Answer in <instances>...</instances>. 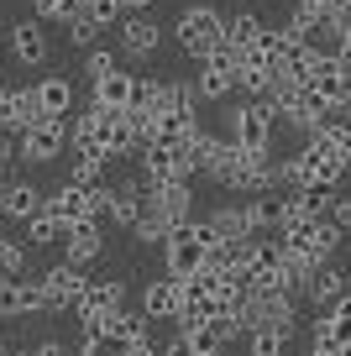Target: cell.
<instances>
[{"label":"cell","instance_id":"6da1fadb","mask_svg":"<svg viewBox=\"0 0 351 356\" xmlns=\"http://www.w3.org/2000/svg\"><path fill=\"white\" fill-rule=\"evenodd\" d=\"M273 131H278V105L267 95H252L236 111H226V136L252 157H273Z\"/></svg>","mask_w":351,"mask_h":356},{"label":"cell","instance_id":"7a4b0ae2","mask_svg":"<svg viewBox=\"0 0 351 356\" xmlns=\"http://www.w3.org/2000/svg\"><path fill=\"white\" fill-rule=\"evenodd\" d=\"M220 37H226V11H215V6H205V0H194V6H184V11L173 16V42L184 47L194 63L215 53Z\"/></svg>","mask_w":351,"mask_h":356},{"label":"cell","instance_id":"3957f363","mask_svg":"<svg viewBox=\"0 0 351 356\" xmlns=\"http://www.w3.org/2000/svg\"><path fill=\"white\" fill-rule=\"evenodd\" d=\"M116 309H126V283H121V278H89L84 299L74 304V314H79V325H84V335L110 330Z\"/></svg>","mask_w":351,"mask_h":356},{"label":"cell","instance_id":"277c9868","mask_svg":"<svg viewBox=\"0 0 351 356\" xmlns=\"http://www.w3.org/2000/svg\"><path fill=\"white\" fill-rule=\"evenodd\" d=\"M189 84H194L199 105H220V100H231V89H236V53L220 42L210 58H199V68H194V79H189Z\"/></svg>","mask_w":351,"mask_h":356},{"label":"cell","instance_id":"5b68a950","mask_svg":"<svg viewBox=\"0 0 351 356\" xmlns=\"http://www.w3.org/2000/svg\"><path fill=\"white\" fill-rule=\"evenodd\" d=\"M299 168H304V184H330V189H341L351 173V157L336 152L330 142H320V136H304L299 142Z\"/></svg>","mask_w":351,"mask_h":356},{"label":"cell","instance_id":"8992f818","mask_svg":"<svg viewBox=\"0 0 351 356\" xmlns=\"http://www.w3.org/2000/svg\"><path fill=\"white\" fill-rule=\"evenodd\" d=\"M16 147H22V163H32V168L58 163V157L68 152V121H53V115H42V121H32L22 136H16Z\"/></svg>","mask_w":351,"mask_h":356},{"label":"cell","instance_id":"52a82bcc","mask_svg":"<svg viewBox=\"0 0 351 356\" xmlns=\"http://www.w3.org/2000/svg\"><path fill=\"white\" fill-rule=\"evenodd\" d=\"M205 257H210V246L199 241V225L194 220H184L173 236L163 241V267H168V278H189V273H199L205 267Z\"/></svg>","mask_w":351,"mask_h":356},{"label":"cell","instance_id":"ba28073f","mask_svg":"<svg viewBox=\"0 0 351 356\" xmlns=\"http://www.w3.org/2000/svg\"><path fill=\"white\" fill-rule=\"evenodd\" d=\"M304 79L336 105V111H351V68L341 63L336 53H309V74Z\"/></svg>","mask_w":351,"mask_h":356},{"label":"cell","instance_id":"9c48e42d","mask_svg":"<svg viewBox=\"0 0 351 356\" xmlns=\"http://www.w3.org/2000/svg\"><path fill=\"white\" fill-rule=\"evenodd\" d=\"M37 283H42V293H47V314L74 309V304L84 299V289H89V278H84V267H79V262H58V267H47Z\"/></svg>","mask_w":351,"mask_h":356},{"label":"cell","instance_id":"30bf717a","mask_svg":"<svg viewBox=\"0 0 351 356\" xmlns=\"http://www.w3.org/2000/svg\"><path fill=\"white\" fill-rule=\"evenodd\" d=\"M116 37H121L126 58H153L157 47H163V26H157L147 11H126L121 22H116Z\"/></svg>","mask_w":351,"mask_h":356},{"label":"cell","instance_id":"8fae6325","mask_svg":"<svg viewBox=\"0 0 351 356\" xmlns=\"http://www.w3.org/2000/svg\"><path fill=\"white\" fill-rule=\"evenodd\" d=\"M6 47H11V58H16V63H26V68H42V63H47V53H53V47H47V32H42V22H37V16H32V22L22 16V22L6 26Z\"/></svg>","mask_w":351,"mask_h":356},{"label":"cell","instance_id":"7c38bea8","mask_svg":"<svg viewBox=\"0 0 351 356\" xmlns=\"http://www.w3.org/2000/svg\"><path fill=\"white\" fill-rule=\"evenodd\" d=\"M42 204H47V194L32 178H0V215L6 220H32Z\"/></svg>","mask_w":351,"mask_h":356},{"label":"cell","instance_id":"4fadbf2b","mask_svg":"<svg viewBox=\"0 0 351 356\" xmlns=\"http://www.w3.org/2000/svg\"><path fill=\"white\" fill-rule=\"evenodd\" d=\"M288 200H294L288 189H263V194H252V200H247L252 231H257V236H273V231H283V220H288Z\"/></svg>","mask_w":351,"mask_h":356},{"label":"cell","instance_id":"5bb4252c","mask_svg":"<svg viewBox=\"0 0 351 356\" xmlns=\"http://www.w3.org/2000/svg\"><path fill=\"white\" fill-rule=\"evenodd\" d=\"M63 252H68V262H79V267H89L100 252H105V231H100V215H89V220H74V225H68Z\"/></svg>","mask_w":351,"mask_h":356},{"label":"cell","instance_id":"9a60e30c","mask_svg":"<svg viewBox=\"0 0 351 356\" xmlns=\"http://www.w3.org/2000/svg\"><path fill=\"white\" fill-rule=\"evenodd\" d=\"M346 293V267L330 257V262H320L315 273H309V289H304V299L315 304V309H330V304Z\"/></svg>","mask_w":351,"mask_h":356},{"label":"cell","instance_id":"2e32d148","mask_svg":"<svg viewBox=\"0 0 351 356\" xmlns=\"http://www.w3.org/2000/svg\"><path fill=\"white\" fill-rule=\"evenodd\" d=\"M132 84H136V74L116 63L110 74H100V79H95V95H89V100L105 105V111H126V105H132Z\"/></svg>","mask_w":351,"mask_h":356},{"label":"cell","instance_id":"e0dca14e","mask_svg":"<svg viewBox=\"0 0 351 356\" xmlns=\"http://www.w3.org/2000/svg\"><path fill=\"white\" fill-rule=\"evenodd\" d=\"M37 105H42V115H53V121H68V111H74V84H68V74H47L37 79Z\"/></svg>","mask_w":351,"mask_h":356},{"label":"cell","instance_id":"ac0fdd59","mask_svg":"<svg viewBox=\"0 0 351 356\" xmlns=\"http://www.w3.org/2000/svg\"><path fill=\"white\" fill-rule=\"evenodd\" d=\"M178 278H147V289H142V309H147V320H178Z\"/></svg>","mask_w":351,"mask_h":356},{"label":"cell","instance_id":"d6986e66","mask_svg":"<svg viewBox=\"0 0 351 356\" xmlns=\"http://www.w3.org/2000/svg\"><path fill=\"white\" fill-rule=\"evenodd\" d=\"M210 225H215V236H220V241H242V236H257V231H252V215H247V200L210 210Z\"/></svg>","mask_w":351,"mask_h":356},{"label":"cell","instance_id":"ffe728a7","mask_svg":"<svg viewBox=\"0 0 351 356\" xmlns=\"http://www.w3.org/2000/svg\"><path fill=\"white\" fill-rule=\"evenodd\" d=\"M263 32H267V22L257 11H236V16H226V37H220V42H226L231 53H247Z\"/></svg>","mask_w":351,"mask_h":356},{"label":"cell","instance_id":"44dd1931","mask_svg":"<svg viewBox=\"0 0 351 356\" xmlns=\"http://www.w3.org/2000/svg\"><path fill=\"white\" fill-rule=\"evenodd\" d=\"M22 225H26V241H32V246H58L68 236V220L58 210H47V204L32 215V220H22Z\"/></svg>","mask_w":351,"mask_h":356},{"label":"cell","instance_id":"7402d4cb","mask_svg":"<svg viewBox=\"0 0 351 356\" xmlns=\"http://www.w3.org/2000/svg\"><path fill=\"white\" fill-rule=\"evenodd\" d=\"M32 314V283L26 278H0V320Z\"/></svg>","mask_w":351,"mask_h":356},{"label":"cell","instance_id":"603a6c76","mask_svg":"<svg viewBox=\"0 0 351 356\" xmlns=\"http://www.w3.org/2000/svg\"><path fill=\"white\" fill-rule=\"evenodd\" d=\"M105 168H110V157H105V152H74V168H68V178L95 189V184H105Z\"/></svg>","mask_w":351,"mask_h":356},{"label":"cell","instance_id":"cb8c5ba5","mask_svg":"<svg viewBox=\"0 0 351 356\" xmlns=\"http://www.w3.org/2000/svg\"><path fill=\"white\" fill-rule=\"evenodd\" d=\"M126 351H132V341L110 325V330H100V335H84V351L79 356H126Z\"/></svg>","mask_w":351,"mask_h":356},{"label":"cell","instance_id":"d4e9b609","mask_svg":"<svg viewBox=\"0 0 351 356\" xmlns=\"http://www.w3.org/2000/svg\"><path fill=\"white\" fill-rule=\"evenodd\" d=\"M126 111L157 115V111H163V79H136V84H132V105H126Z\"/></svg>","mask_w":351,"mask_h":356},{"label":"cell","instance_id":"484cf974","mask_svg":"<svg viewBox=\"0 0 351 356\" xmlns=\"http://www.w3.org/2000/svg\"><path fill=\"white\" fill-rule=\"evenodd\" d=\"M63 32H68V42H74V47H95L105 26H100L95 16H84V11H79V16H68V22H63Z\"/></svg>","mask_w":351,"mask_h":356},{"label":"cell","instance_id":"4316f807","mask_svg":"<svg viewBox=\"0 0 351 356\" xmlns=\"http://www.w3.org/2000/svg\"><path fill=\"white\" fill-rule=\"evenodd\" d=\"M325 320H330V330H336V341H341V346H351V289L325 309Z\"/></svg>","mask_w":351,"mask_h":356},{"label":"cell","instance_id":"83f0119b","mask_svg":"<svg viewBox=\"0 0 351 356\" xmlns=\"http://www.w3.org/2000/svg\"><path fill=\"white\" fill-rule=\"evenodd\" d=\"M79 6L84 0H32V16L37 22H68V16H79Z\"/></svg>","mask_w":351,"mask_h":356},{"label":"cell","instance_id":"f1b7e54d","mask_svg":"<svg viewBox=\"0 0 351 356\" xmlns=\"http://www.w3.org/2000/svg\"><path fill=\"white\" fill-rule=\"evenodd\" d=\"M22 273H26V246L0 236V278H22Z\"/></svg>","mask_w":351,"mask_h":356},{"label":"cell","instance_id":"f546056e","mask_svg":"<svg viewBox=\"0 0 351 356\" xmlns=\"http://www.w3.org/2000/svg\"><path fill=\"white\" fill-rule=\"evenodd\" d=\"M247 341H252V356H283V335H278V330H267V325H263V330H247Z\"/></svg>","mask_w":351,"mask_h":356},{"label":"cell","instance_id":"4dcf8cb0","mask_svg":"<svg viewBox=\"0 0 351 356\" xmlns=\"http://www.w3.org/2000/svg\"><path fill=\"white\" fill-rule=\"evenodd\" d=\"M121 63L116 53H105V47H84V74H89V84H95L100 74H110V68Z\"/></svg>","mask_w":351,"mask_h":356},{"label":"cell","instance_id":"1f68e13d","mask_svg":"<svg viewBox=\"0 0 351 356\" xmlns=\"http://www.w3.org/2000/svg\"><path fill=\"white\" fill-rule=\"evenodd\" d=\"M330 220H336L341 231H351V194H336V204H330Z\"/></svg>","mask_w":351,"mask_h":356},{"label":"cell","instance_id":"d6a6232c","mask_svg":"<svg viewBox=\"0 0 351 356\" xmlns=\"http://www.w3.org/2000/svg\"><path fill=\"white\" fill-rule=\"evenodd\" d=\"M157 356H199V351H194V346L184 341V330H178V335H173V341H168V346H163Z\"/></svg>","mask_w":351,"mask_h":356},{"label":"cell","instance_id":"836d02e7","mask_svg":"<svg viewBox=\"0 0 351 356\" xmlns=\"http://www.w3.org/2000/svg\"><path fill=\"white\" fill-rule=\"evenodd\" d=\"M336 58L351 68V16H346V26H341V47H336Z\"/></svg>","mask_w":351,"mask_h":356},{"label":"cell","instance_id":"e575fe53","mask_svg":"<svg viewBox=\"0 0 351 356\" xmlns=\"http://www.w3.org/2000/svg\"><path fill=\"white\" fill-rule=\"evenodd\" d=\"M32 356H68V351H63V346H58V341H42V346H37Z\"/></svg>","mask_w":351,"mask_h":356},{"label":"cell","instance_id":"d590c367","mask_svg":"<svg viewBox=\"0 0 351 356\" xmlns=\"http://www.w3.org/2000/svg\"><path fill=\"white\" fill-rule=\"evenodd\" d=\"M6 351H11V346H6V335H0V356H6Z\"/></svg>","mask_w":351,"mask_h":356},{"label":"cell","instance_id":"8d00e7d4","mask_svg":"<svg viewBox=\"0 0 351 356\" xmlns=\"http://www.w3.org/2000/svg\"><path fill=\"white\" fill-rule=\"evenodd\" d=\"M6 356H32V351H6Z\"/></svg>","mask_w":351,"mask_h":356}]
</instances>
